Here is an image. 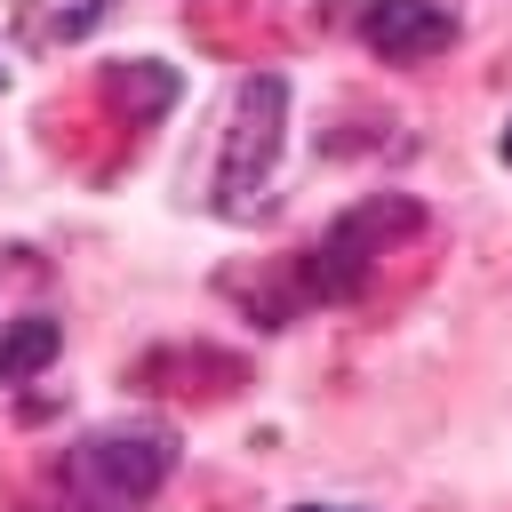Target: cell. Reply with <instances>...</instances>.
I'll return each instance as SVG.
<instances>
[{"label": "cell", "instance_id": "6da1fadb", "mask_svg": "<svg viewBox=\"0 0 512 512\" xmlns=\"http://www.w3.org/2000/svg\"><path fill=\"white\" fill-rule=\"evenodd\" d=\"M288 144V80L280 72H248L224 96L216 120V152H208V208L224 224H256L272 208V168Z\"/></svg>", "mask_w": 512, "mask_h": 512}, {"label": "cell", "instance_id": "7a4b0ae2", "mask_svg": "<svg viewBox=\"0 0 512 512\" xmlns=\"http://www.w3.org/2000/svg\"><path fill=\"white\" fill-rule=\"evenodd\" d=\"M176 472V432L136 416V424H96L56 456V512H144L160 480Z\"/></svg>", "mask_w": 512, "mask_h": 512}, {"label": "cell", "instance_id": "3957f363", "mask_svg": "<svg viewBox=\"0 0 512 512\" xmlns=\"http://www.w3.org/2000/svg\"><path fill=\"white\" fill-rule=\"evenodd\" d=\"M360 40L384 64H432L456 48V16L440 0H368L360 8Z\"/></svg>", "mask_w": 512, "mask_h": 512}, {"label": "cell", "instance_id": "277c9868", "mask_svg": "<svg viewBox=\"0 0 512 512\" xmlns=\"http://www.w3.org/2000/svg\"><path fill=\"white\" fill-rule=\"evenodd\" d=\"M112 8H120V0H16L8 32H16L24 56H64V48H80Z\"/></svg>", "mask_w": 512, "mask_h": 512}, {"label": "cell", "instance_id": "5b68a950", "mask_svg": "<svg viewBox=\"0 0 512 512\" xmlns=\"http://www.w3.org/2000/svg\"><path fill=\"white\" fill-rule=\"evenodd\" d=\"M56 344H64V328H56L48 312L8 320V328H0V392H8V384H32V376L56 360Z\"/></svg>", "mask_w": 512, "mask_h": 512}, {"label": "cell", "instance_id": "8992f818", "mask_svg": "<svg viewBox=\"0 0 512 512\" xmlns=\"http://www.w3.org/2000/svg\"><path fill=\"white\" fill-rule=\"evenodd\" d=\"M104 88L128 104V120H152V112H168V104H176V72H168V64H120Z\"/></svg>", "mask_w": 512, "mask_h": 512}, {"label": "cell", "instance_id": "52a82bcc", "mask_svg": "<svg viewBox=\"0 0 512 512\" xmlns=\"http://www.w3.org/2000/svg\"><path fill=\"white\" fill-rule=\"evenodd\" d=\"M296 512H344V504H296Z\"/></svg>", "mask_w": 512, "mask_h": 512}, {"label": "cell", "instance_id": "ba28073f", "mask_svg": "<svg viewBox=\"0 0 512 512\" xmlns=\"http://www.w3.org/2000/svg\"><path fill=\"white\" fill-rule=\"evenodd\" d=\"M504 160H512V128H504Z\"/></svg>", "mask_w": 512, "mask_h": 512}]
</instances>
